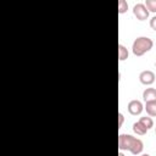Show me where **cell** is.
Returning <instances> with one entry per match:
<instances>
[{
	"label": "cell",
	"instance_id": "13",
	"mask_svg": "<svg viewBox=\"0 0 156 156\" xmlns=\"http://www.w3.org/2000/svg\"><path fill=\"white\" fill-rule=\"evenodd\" d=\"M123 122H124V116H123V113H122V112H118V128H121V127H122Z\"/></svg>",
	"mask_w": 156,
	"mask_h": 156
},
{
	"label": "cell",
	"instance_id": "17",
	"mask_svg": "<svg viewBox=\"0 0 156 156\" xmlns=\"http://www.w3.org/2000/svg\"><path fill=\"white\" fill-rule=\"evenodd\" d=\"M155 133H156V128H155Z\"/></svg>",
	"mask_w": 156,
	"mask_h": 156
},
{
	"label": "cell",
	"instance_id": "12",
	"mask_svg": "<svg viewBox=\"0 0 156 156\" xmlns=\"http://www.w3.org/2000/svg\"><path fill=\"white\" fill-rule=\"evenodd\" d=\"M127 10H128V2L126 0H119L118 1V12L124 13Z\"/></svg>",
	"mask_w": 156,
	"mask_h": 156
},
{
	"label": "cell",
	"instance_id": "15",
	"mask_svg": "<svg viewBox=\"0 0 156 156\" xmlns=\"http://www.w3.org/2000/svg\"><path fill=\"white\" fill-rule=\"evenodd\" d=\"M118 156H124V154H123L122 151H119V152H118Z\"/></svg>",
	"mask_w": 156,
	"mask_h": 156
},
{
	"label": "cell",
	"instance_id": "18",
	"mask_svg": "<svg viewBox=\"0 0 156 156\" xmlns=\"http://www.w3.org/2000/svg\"><path fill=\"white\" fill-rule=\"evenodd\" d=\"M155 66H156V62H155Z\"/></svg>",
	"mask_w": 156,
	"mask_h": 156
},
{
	"label": "cell",
	"instance_id": "16",
	"mask_svg": "<svg viewBox=\"0 0 156 156\" xmlns=\"http://www.w3.org/2000/svg\"><path fill=\"white\" fill-rule=\"evenodd\" d=\"M140 156H150V155H149V154H141Z\"/></svg>",
	"mask_w": 156,
	"mask_h": 156
},
{
	"label": "cell",
	"instance_id": "6",
	"mask_svg": "<svg viewBox=\"0 0 156 156\" xmlns=\"http://www.w3.org/2000/svg\"><path fill=\"white\" fill-rule=\"evenodd\" d=\"M143 100H144L145 102L156 100V89H155V88H146V89L143 91Z\"/></svg>",
	"mask_w": 156,
	"mask_h": 156
},
{
	"label": "cell",
	"instance_id": "14",
	"mask_svg": "<svg viewBox=\"0 0 156 156\" xmlns=\"http://www.w3.org/2000/svg\"><path fill=\"white\" fill-rule=\"evenodd\" d=\"M150 27H151L154 30H156V15L150 18Z\"/></svg>",
	"mask_w": 156,
	"mask_h": 156
},
{
	"label": "cell",
	"instance_id": "7",
	"mask_svg": "<svg viewBox=\"0 0 156 156\" xmlns=\"http://www.w3.org/2000/svg\"><path fill=\"white\" fill-rule=\"evenodd\" d=\"M144 108L146 110V113H147L150 117H156V100L145 102Z\"/></svg>",
	"mask_w": 156,
	"mask_h": 156
},
{
	"label": "cell",
	"instance_id": "4",
	"mask_svg": "<svg viewBox=\"0 0 156 156\" xmlns=\"http://www.w3.org/2000/svg\"><path fill=\"white\" fill-rule=\"evenodd\" d=\"M139 80L144 85H150V84H152L155 82V73L152 71H150V69H145V71L140 72Z\"/></svg>",
	"mask_w": 156,
	"mask_h": 156
},
{
	"label": "cell",
	"instance_id": "5",
	"mask_svg": "<svg viewBox=\"0 0 156 156\" xmlns=\"http://www.w3.org/2000/svg\"><path fill=\"white\" fill-rule=\"evenodd\" d=\"M144 110V105L141 104V101L139 100H130L129 104H128V111L130 115L133 116H136V115H140Z\"/></svg>",
	"mask_w": 156,
	"mask_h": 156
},
{
	"label": "cell",
	"instance_id": "9",
	"mask_svg": "<svg viewBox=\"0 0 156 156\" xmlns=\"http://www.w3.org/2000/svg\"><path fill=\"white\" fill-rule=\"evenodd\" d=\"M128 55H129L128 49H127L124 45L119 44V45H118V58H119V61L127 60V58H128Z\"/></svg>",
	"mask_w": 156,
	"mask_h": 156
},
{
	"label": "cell",
	"instance_id": "2",
	"mask_svg": "<svg viewBox=\"0 0 156 156\" xmlns=\"http://www.w3.org/2000/svg\"><path fill=\"white\" fill-rule=\"evenodd\" d=\"M152 46H154L152 39H150L149 37H138L133 41L132 51L135 56H143L145 52L150 51Z\"/></svg>",
	"mask_w": 156,
	"mask_h": 156
},
{
	"label": "cell",
	"instance_id": "11",
	"mask_svg": "<svg viewBox=\"0 0 156 156\" xmlns=\"http://www.w3.org/2000/svg\"><path fill=\"white\" fill-rule=\"evenodd\" d=\"M145 6L149 10V12H156V0H145Z\"/></svg>",
	"mask_w": 156,
	"mask_h": 156
},
{
	"label": "cell",
	"instance_id": "3",
	"mask_svg": "<svg viewBox=\"0 0 156 156\" xmlns=\"http://www.w3.org/2000/svg\"><path fill=\"white\" fill-rule=\"evenodd\" d=\"M133 13L139 21H145L149 18V10L143 2H138L133 6Z\"/></svg>",
	"mask_w": 156,
	"mask_h": 156
},
{
	"label": "cell",
	"instance_id": "8",
	"mask_svg": "<svg viewBox=\"0 0 156 156\" xmlns=\"http://www.w3.org/2000/svg\"><path fill=\"white\" fill-rule=\"evenodd\" d=\"M133 130H134V133L138 134V135H145L146 132H147V128L144 127V126L138 121V122L133 123Z\"/></svg>",
	"mask_w": 156,
	"mask_h": 156
},
{
	"label": "cell",
	"instance_id": "1",
	"mask_svg": "<svg viewBox=\"0 0 156 156\" xmlns=\"http://www.w3.org/2000/svg\"><path fill=\"white\" fill-rule=\"evenodd\" d=\"M118 149L128 150L133 155H138L143 151L144 144L139 138H135L130 134H119L118 135Z\"/></svg>",
	"mask_w": 156,
	"mask_h": 156
},
{
	"label": "cell",
	"instance_id": "10",
	"mask_svg": "<svg viewBox=\"0 0 156 156\" xmlns=\"http://www.w3.org/2000/svg\"><path fill=\"white\" fill-rule=\"evenodd\" d=\"M139 122H140L144 127H146V128H147V130H149L150 128H152V127H154V119H152L150 116L140 117V118H139Z\"/></svg>",
	"mask_w": 156,
	"mask_h": 156
}]
</instances>
